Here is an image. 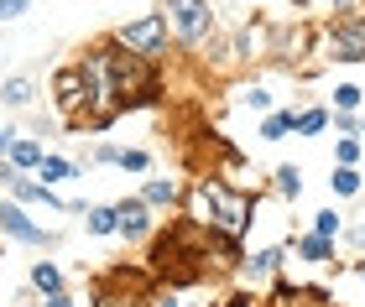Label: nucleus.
<instances>
[{"instance_id": "0eeeda50", "label": "nucleus", "mask_w": 365, "mask_h": 307, "mask_svg": "<svg viewBox=\"0 0 365 307\" xmlns=\"http://www.w3.org/2000/svg\"><path fill=\"white\" fill-rule=\"evenodd\" d=\"M53 104L63 109L68 125L84 120V109H89V73H84V63H68V68L53 73Z\"/></svg>"}, {"instance_id": "c756f323", "label": "nucleus", "mask_w": 365, "mask_h": 307, "mask_svg": "<svg viewBox=\"0 0 365 307\" xmlns=\"http://www.w3.org/2000/svg\"><path fill=\"white\" fill-rule=\"evenodd\" d=\"M339 239H350L355 250H365V214H355V224H344V235Z\"/></svg>"}, {"instance_id": "f03ea898", "label": "nucleus", "mask_w": 365, "mask_h": 307, "mask_svg": "<svg viewBox=\"0 0 365 307\" xmlns=\"http://www.w3.org/2000/svg\"><path fill=\"white\" fill-rule=\"evenodd\" d=\"M188 219L193 224H204V230H214L220 239H245V230H251V219H256V198L245 188L235 183H225L220 172H209V177H198L193 193H188Z\"/></svg>"}, {"instance_id": "7ed1b4c3", "label": "nucleus", "mask_w": 365, "mask_h": 307, "mask_svg": "<svg viewBox=\"0 0 365 307\" xmlns=\"http://www.w3.org/2000/svg\"><path fill=\"white\" fill-rule=\"evenodd\" d=\"M110 94H115V104H120V115H125V109H146V104L162 99V73H157V63L125 53L115 37H110Z\"/></svg>"}, {"instance_id": "dca6fc26", "label": "nucleus", "mask_w": 365, "mask_h": 307, "mask_svg": "<svg viewBox=\"0 0 365 307\" xmlns=\"http://www.w3.org/2000/svg\"><path fill=\"white\" fill-rule=\"evenodd\" d=\"M292 131H297V109H272L261 120V141H287Z\"/></svg>"}, {"instance_id": "9b49d317", "label": "nucleus", "mask_w": 365, "mask_h": 307, "mask_svg": "<svg viewBox=\"0 0 365 307\" xmlns=\"http://www.w3.org/2000/svg\"><path fill=\"white\" fill-rule=\"evenodd\" d=\"M277 271H282V250L277 245L272 250H256V255H245V261H240V276L245 281H272Z\"/></svg>"}, {"instance_id": "ddd939ff", "label": "nucleus", "mask_w": 365, "mask_h": 307, "mask_svg": "<svg viewBox=\"0 0 365 307\" xmlns=\"http://www.w3.org/2000/svg\"><path fill=\"white\" fill-rule=\"evenodd\" d=\"M141 198L152 203V208H173L182 198V183H178V177H152V183L141 188Z\"/></svg>"}, {"instance_id": "7c9ffc66", "label": "nucleus", "mask_w": 365, "mask_h": 307, "mask_svg": "<svg viewBox=\"0 0 365 307\" xmlns=\"http://www.w3.org/2000/svg\"><path fill=\"white\" fill-rule=\"evenodd\" d=\"M26 16V0H0V21H21Z\"/></svg>"}, {"instance_id": "6ab92c4d", "label": "nucleus", "mask_w": 365, "mask_h": 307, "mask_svg": "<svg viewBox=\"0 0 365 307\" xmlns=\"http://www.w3.org/2000/svg\"><path fill=\"white\" fill-rule=\"evenodd\" d=\"M329 188H334V198H355V193L365 188V172H360V167H344V161H334V177H329Z\"/></svg>"}, {"instance_id": "c9c22d12", "label": "nucleus", "mask_w": 365, "mask_h": 307, "mask_svg": "<svg viewBox=\"0 0 365 307\" xmlns=\"http://www.w3.org/2000/svg\"><path fill=\"white\" fill-rule=\"evenodd\" d=\"M360 281H365V261H360Z\"/></svg>"}, {"instance_id": "2eb2a0df", "label": "nucleus", "mask_w": 365, "mask_h": 307, "mask_svg": "<svg viewBox=\"0 0 365 307\" xmlns=\"http://www.w3.org/2000/svg\"><path fill=\"white\" fill-rule=\"evenodd\" d=\"M37 177H42V183H73V177H84V172H78V161H68V156H42V167H37Z\"/></svg>"}, {"instance_id": "aec40b11", "label": "nucleus", "mask_w": 365, "mask_h": 307, "mask_svg": "<svg viewBox=\"0 0 365 307\" xmlns=\"http://www.w3.org/2000/svg\"><path fill=\"white\" fill-rule=\"evenodd\" d=\"M329 120H334V109H324V104L297 109V136H324V131H329Z\"/></svg>"}, {"instance_id": "9d476101", "label": "nucleus", "mask_w": 365, "mask_h": 307, "mask_svg": "<svg viewBox=\"0 0 365 307\" xmlns=\"http://www.w3.org/2000/svg\"><path fill=\"white\" fill-rule=\"evenodd\" d=\"M115 214H120V230H115L120 239H130V245L152 239V230H157V224H152V214H157V208L146 203L141 193H136V198H120V203H115Z\"/></svg>"}, {"instance_id": "1a4fd4ad", "label": "nucleus", "mask_w": 365, "mask_h": 307, "mask_svg": "<svg viewBox=\"0 0 365 307\" xmlns=\"http://www.w3.org/2000/svg\"><path fill=\"white\" fill-rule=\"evenodd\" d=\"M324 47H329L334 63H365V16L360 21H334L329 37H324Z\"/></svg>"}, {"instance_id": "bb28decb", "label": "nucleus", "mask_w": 365, "mask_h": 307, "mask_svg": "<svg viewBox=\"0 0 365 307\" xmlns=\"http://www.w3.org/2000/svg\"><path fill=\"white\" fill-rule=\"evenodd\" d=\"M360 99H365V89H355V84H339L334 89V109H350V115H355Z\"/></svg>"}, {"instance_id": "72a5a7b5", "label": "nucleus", "mask_w": 365, "mask_h": 307, "mask_svg": "<svg viewBox=\"0 0 365 307\" xmlns=\"http://www.w3.org/2000/svg\"><path fill=\"white\" fill-rule=\"evenodd\" d=\"M287 6H292V11H308V0H287Z\"/></svg>"}, {"instance_id": "c85d7f7f", "label": "nucleus", "mask_w": 365, "mask_h": 307, "mask_svg": "<svg viewBox=\"0 0 365 307\" xmlns=\"http://www.w3.org/2000/svg\"><path fill=\"white\" fill-rule=\"evenodd\" d=\"M334 21H360V16H365V0H334Z\"/></svg>"}, {"instance_id": "39448f33", "label": "nucleus", "mask_w": 365, "mask_h": 307, "mask_svg": "<svg viewBox=\"0 0 365 307\" xmlns=\"http://www.w3.org/2000/svg\"><path fill=\"white\" fill-rule=\"evenodd\" d=\"M0 188H6L16 203H42V208H53V214H68V208H73L68 198H58L53 183H37V177H26L11 156H0Z\"/></svg>"}, {"instance_id": "393cba45", "label": "nucleus", "mask_w": 365, "mask_h": 307, "mask_svg": "<svg viewBox=\"0 0 365 307\" xmlns=\"http://www.w3.org/2000/svg\"><path fill=\"white\" fill-rule=\"evenodd\" d=\"M334 161H344V167H360V161H365V151H360V136H339Z\"/></svg>"}, {"instance_id": "f704fd0d", "label": "nucleus", "mask_w": 365, "mask_h": 307, "mask_svg": "<svg viewBox=\"0 0 365 307\" xmlns=\"http://www.w3.org/2000/svg\"><path fill=\"white\" fill-rule=\"evenodd\" d=\"M360 136H365V109H360Z\"/></svg>"}, {"instance_id": "412c9836", "label": "nucleus", "mask_w": 365, "mask_h": 307, "mask_svg": "<svg viewBox=\"0 0 365 307\" xmlns=\"http://www.w3.org/2000/svg\"><path fill=\"white\" fill-rule=\"evenodd\" d=\"M31 286H37L42 297H47V292H63V271H58L53 261H37V266H31Z\"/></svg>"}, {"instance_id": "2f4dec72", "label": "nucleus", "mask_w": 365, "mask_h": 307, "mask_svg": "<svg viewBox=\"0 0 365 307\" xmlns=\"http://www.w3.org/2000/svg\"><path fill=\"white\" fill-rule=\"evenodd\" d=\"M42 307H73V297H68V292H47Z\"/></svg>"}, {"instance_id": "423d86ee", "label": "nucleus", "mask_w": 365, "mask_h": 307, "mask_svg": "<svg viewBox=\"0 0 365 307\" xmlns=\"http://www.w3.org/2000/svg\"><path fill=\"white\" fill-rule=\"evenodd\" d=\"M168 26L178 31L182 47H204L214 31V6L209 0H168Z\"/></svg>"}, {"instance_id": "cd10ccee", "label": "nucleus", "mask_w": 365, "mask_h": 307, "mask_svg": "<svg viewBox=\"0 0 365 307\" xmlns=\"http://www.w3.org/2000/svg\"><path fill=\"white\" fill-rule=\"evenodd\" d=\"M240 104H245V109H256V115H272V94H267V89H245V94H240Z\"/></svg>"}, {"instance_id": "473e14b6", "label": "nucleus", "mask_w": 365, "mask_h": 307, "mask_svg": "<svg viewBox=\"0 0 365 307\" xmlns=\"http://www.w3.org/2000/svg\"><path fill=\"white\" fill-rule=\"evenodd\" d=\"M11 141H16V131H11V125H0V156L11 151Z\"/></svg>"}, {"instance_id": "f3484780", "label": "nucleus", "mask_w": 365, "mask_h": 307, "mask_svg": "<svg viewBox=\"0 0 365 307\" xmlns=\"http://www.w3.org/2000/svg\"><path fill=\"white\" fill-rule=\"evenodd\" d=\"M84 230H89V235H115V230H120V214H115V203H94V208H84Z\"/></svg>"}, {"instance_id": "4c0bfd02", "label": "nucleus", "mask_w": 365, "mask_h": 307, "mask_svg": "<svg viewBox=\"0 0 365 307\" xmlns=\"http://www.w3.org/2000/svg\"><path fill=\"white\" fill-rule=\"evenodd\" d=\"M360 172H365V161H360Z\"/></svg>"}, {"instance_id": "4be33fe9", "label": "nucleus", "mask_w": 365, "mask_h": 307, "mask_svg": "<svg viewBox=\"0 0 365 307\" xmlns=\"http://www.w3.org/2000/svg\"><path fill=\"white\" fill-rule=\"evenodd\" d=\"M182 292H188V286H173V281H157L152 292H146V307H188L182 302Z\"/></svg>"}, {"instance_id": "6e6552de", "label": "nucleus", "mask_w": 365, "mask_h": 307, "mask_svg": "<svg viewBox=\"0 0 365 307\" xmlns=\"http://www.w3.org/2000/svg\"><path fill=\"white\" fill-rule=\"evenodd\" d=\"M0 235L16 239V245H58V235L42 230V224L26 214V203H16V198H0Z\"/></svg>"}, {"instance_id": "a878e982", "label": "nucleus", "mask_w": 365, "mask_h": 307, "mask_svg": "<svg viewBox=\"0 0 365 307\" xmlns=\"http://www.w3.org/2000/svg\"><path fill=\"white\" fill-rule=\"evenodd\" d=\"M115 167H125V172H146V167H152V156H146L141 146H120V161H115Z\"/></svg>"}, {"instance_id": "f257e3e1", "label": "nucleus", "mask_w": 365, "mask_h": 307, "mask_svg": "<svg viewBox=\"0 0 365 307\" xmlns=\"http://www.w3.org/2000/svg\"><path fill=\"white\" fill-rule=\"evenodd\" d=\"M214 250H230V255H235V239H220L214 230H204V224H193L188 214H182L178 224L157 230L152 255H146V271H152V281L193 286V281H204V276H209Z\"/></svg>"}, {"instance_id": "20e7f679", "label": "nucleus", "mask_w": 365, "mask_h": 307, "mask_svg": "<svg viewBox=\"0 0 365 307\" xmlns=\"http://www.w3.org/2000/svg\"><path fill=\"white\" fill-rule=\"evenodd\" d=\"M168 11H146V16H136V21H125V26H115L110 37L125 47V53H136V58H152V63H162L168 58Z\"/></svg>"}, {"instance_id": "5701e85b", "label": "nucleus", "mask_w": 365, "mask_h": 307, "mask_svg": "<svg viewBox=\"0 0 365 307\" xmlns=\"http://www.w3.org/2000/svg\"><path fill=\"white\" fill-rule=\"evenodd\" d=\"M277 193L282 198H297L303 193V167H277Z\"/></svg>"}, {"instance_id": "a211bd4d", "label": "nucleus", "mask_w": 365, "mask_h": 307, "mask_svg": "<svg viewBox=\"0 0 365 307\" xmlns=\"http://www.w3.org/2000/svg\"><path fill=\"white\" fill-rule=\"evenodd\" d=\"M0 104H6V109H26L31 104V78L26 73H11L6 84H0Z\"/></svg>"}, {"instance_id": "4468645a", "label": "nucleus", "mask_w": 365, "mask_h": 307, "mask_svg": "<svg viewBox=\"0 0 365 307\" xmlns=\"http://www.w3.org/2000/svg\"><path fill=\"white\" fill-rule=\"evenodd\" d=\"M6 156H11V161H16V167H21V172H37L47 151H42V141H31V136H16Z\"/></svg>"}, {"instance_id": "b1692460", "label": "nucleus", "mask_w": 365, "mask_h": 307, "mask_svg": "<svg viewBox=\"0 0 365 307\" xmlns=\"http://www.w3.org/2000/svg\"><path fill=\"white\" fill-rule=\"evenodd\" d=\"M313 235H329V239H339V235H344V219H339V208H324V214H313Z\"/></svg>"}, {"instance_id": "e433bc0d", "label": "nucleus", "mask_w": 365, "mask_h": 307, "mask_svg": "<svg viewBox=\"0 0 365 307\" xmlns=\"http://www.w3.org/2000/svg\"><path fill=\"white\" fill-rule=\"evenodd\" d=\"M214 307H230V297H225V302H214Z\"/></svg>"}, {"instance_id": "f8f14e48", "label": "nucleus", "mask_w": 365, "mask_h": 307, "mask_svg": "<svg viewBox=\"0 0 365 307\" xmlns=\"http://www.w3.org/2000/svg\"><path fill=\"white\" fill-rule=\"evenodd\" d=\"M297 261H308V266H329V261H334V239L308 230L303 239H297Z\"/></svg>"}]
</instances>
